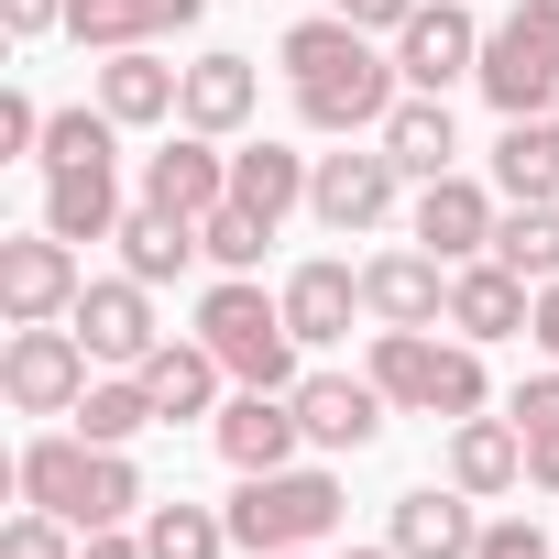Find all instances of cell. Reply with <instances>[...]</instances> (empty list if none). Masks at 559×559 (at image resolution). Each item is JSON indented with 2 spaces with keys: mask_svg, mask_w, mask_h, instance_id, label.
<instances>
[{
  "mask_svg": "<svg viewBox=\"0 0 559 559\" xmlns=\"http://www.w3.org/2000/svg\"><path fill=\"white\" fill-rule=\"evenodd\" d=\"M450 483L483 493V504H504L526 483V428L515 417H450Z\"/></svg>",
  "mask_w": 559,
  "mask_h": 559,
  "instance_id": "cb8c5ba5",
  "label": "cell"
},
{
  "mask_svg": "<svg viewBox=\"0 0 559 559\" xmlns=\"http://www.w3.org/2000/svg\"><path fill=\"white\" fill-rule=\"evenodd\" d=\"M143 548L154 559H230V515L219 504H143Z\"/></svg>",
  "mask_w": 559,
  "mask_h": 559,
  "instance_id": "1f68e13d",
  "label": "cell"
},
{
  "mask_svg": "<svg viewBox=\"0 0 559 559\" xmlns=\"http://www.w3.org/2000/svg\"><path fill=\"white\" fill-rule=\"evenodd\" d=\"M209 241H198V219H176V209H143L132 198V219H121V274H143V286H187V263H198Z\"/></svg>",
  "mask_w": 559,
  "mask_h": 559,
  "instance_id": "83f0119b",
  "label": "cell"
},
{
  "mask_svg": "<svg viewBox=\"0 0 559 559\" xmlns=\"http://www.w3.org/2000/svg\"><path fill=\"white\" fill-rule=\"evenodd\" d=\"M493 198H559V132L548 121H504L493 132Z\"/></svg>",
  "mask_w": 559,
  "mask_h": 559,
  "instance_id": "f546056e",
  "label": "cell"
},
{
  "mask_svg": "<svg viewBox=\"0 0 559 559\" xmlns=\"http://www.w3.org/2000/svg\"><path fill=\"white\" fill-rule=\"evenodd\" d=\"M209 12V0H67V34L88 56H132V45H165Z\"/></svg>",
  "mask_w": 559,
  "mask_h": 559,
  "instance_id": "44dd1931",
  "label": "cell"
},
{
  "mask_svg": "<svg viewBox=\"0 0 559 559\" xmlns=\"http://www.w3.org/2000/svg\"><path fill=\"white\" fill-rule=\"evenodd\" d=\"M472 559H559V548H548V526H537V515H483Z\"/></svg>",
  "mask_w": 559,
  "mask_h": 559,
  "instance_id": "8d00e7d4",
  "label": "cell"
},
{
  "mask_svg": "<svg viewBox=\"0 0 559 559\" xmlns=\"http://www.w3.org/2000/svg\"><path fill=\"white\" fill-rule=\"evenodd\" d=\"M209 439H219V461H230V472H286V461L308 450V428H297V395H263V384L219 395Z\"/></svg>",
  "mask_w": 559,
  "mask_h": 559,
  "instance_id": "2e32d148",
  "label": "cell"
},
{
  "mask_svg": "<svg viewBox=\"0 0 559 559\" xmlns=\"http://www.w3.org/2000/svg\"><path fill=\"white\" fill-rule=\"evenodd\" d=\"M395 198H406V165L362 132L352 154H319V176H308V209H319V230H341V241H362V230H384L395 219Z\"/></svg>",
  "mask_w": 559,
  "mask_h": 559,
  "instance_id": "ba28073f",
  "label": "cell"
},
{
  "mask_svg": "<svg viewBox=\"0 0 559 559\" xmlns=\"http://www.w3.org/2000/svg\"><path fill=\"white\" fill-rule=\"evenodd\" d=\"M78 241H56V230H12L0 241V319L12 330H34V319H67L78 308Z\"/></svg>",
  "mask_w": 559,
  "mask_h": 559,
  "instance_id": "7c38bea8",
  "label": "cell"
},
{
  "mask_svg": "<svg viewBox=\"0 0 559 559\" xmlns=\"http://www.w3.org/2000/svg\"><path fill=\"white\" fill-rule=\"evenodd\" d=\"M483 34H493V23H472V0H417V12H406V34H395L406 88L450 99L461 78H483Z\"/></svg>",
  "mask_w": 559,
  "mask_h": 559,
  "instance_id": "30bf717a",
  "label": "cell"
},
{
  "mask_svg": "<svg viewBox=\"0 0 559 559\" xmlns=\"http://www.w3.org/2000/svg\"><path fill=\"white\" fill-rule=\"evenodd\" d=\"M504 121H548L559 110V0H515L483 34V78H472Z\"/></svg>",
  "mask_w": 559,
  "mask_h": 559,
  "instance_id": "5b68a950",
  "label": "cell"
},
{
  "mask_svg": "<svg viewBox=\"0 0 559 559\" xmlns=\"http://www.w3.org/2000/svg\"><path fill=\"white\" fill-rule=\"evenodd\" d=\"M341 559H395V537H384V548H341Z\"/></svg>",
  "mask_w": 559,
  "mask_h": 559,
  "instance_id": "b9f144b4",
  "label": "cell"
},
{
  "mask_svg": "<svg viewBox=\"0 0 559 559\" xmlns=\"http://www.w3.org/2000/svg\"><path fill=\"white\" fill-rule=\"evenodd\" d=\"M121 219H132L121 165H67V176H45V230H56V241H121Z\"/></svg>",
  "mask_w": 559,
  "mask_h": 559,
  "instance_id": "603a6c76",
  "label": "cell"
},
{
  "mask_svg": "<svg viewBox=\"0 0 559 559\" xmlns=\"http://www.w3.org/2000/svg\"><path fill=\"white\" fill-rule=\"evenodd\" d=\"M198 241H209V263H219V274H263V241H274V219H252L241 198H219V209L198 219Z\"/></svg>",
  "mask_w": 559,
  "mask_h": 559,
  "instance_id": "e575fe53",
  "label": "cell"
},
{
  "mask_svg": "<svg viewBox=\"0 0 559 559\" xmlns=\"http://www.w3.org/2000/svg\"><path fill=\"white\" fill-rule=\"evenodd\" d=\"M88 99H99L121 132H154V121H176V99H187V67H165L154 45H132V56H99V67H88Z\"/></svg>",
  "mask_w": 559,
  "mask_h": 559,
  "instance_id": "ffe728a7",
  "label": "cell"
},
{
  "mask_svg": "<svg viewBox=\"0 0 559 559\" xmlns=\"http://www.w3.org/2000/svg\"><path fill=\"white\" fill-rule=\"evenodd\" d=\"M308 176H319V154H297V143H230V198L274 230H286V209H308Z\"/></svg>",
  "mask_w": 559,
  "mask_h": 559,
  "instance_id": "484cf974",
  "label": "cell"
},
{
  "mask_svg": "<svg viewBox=\"0 0 559 559\" xmlns=\"http://www.w3.org/2000/svg\"><path fill=\"white\" fill-rule=\"evenodd\" d=\"M274 297H286V330H297L308 352H330V341H352V319H373V308H362V263H341V252H308Z\"/></svg>",
  "mask_w": 559,
  "mask_h": 559,
  "instance_id": "e0dca14e",
  "label": "cell"
},
{
  "mask_svg": "<svg viewBox=\"0 0 559 559\" xmlns=\"http://www.w3.org/2000/svg\"><path fill=\"white\" fill-rule=\"evenodd\" d=\"M0 23H12V45H34V34L67 23V0H0Z\"/></svg>",
  "mask_w": 559,
  "mask_h": 559,
  "instance_id": "f35d334b",
  "label": "cell"
},
{
  "mask_svg": "<svg viewBox=\"0 0 559 559\" xmlns=\"http://www.w3.org/2000/svg\"><path fill=\"white\" fill-rule=\"evenodd\" d=\"M143 384H154V417L176 428V417H219V352L209 341H154V362H143Z\"/></svg>",
  "mask_w": 559,
  "mask_h": 559,
  "instance_id": "4316f807",
  "label": "cell"
},
{
  "mask_svg": "<svg viewBox=\"0 0 559 559\" xmlns=\"http://www.w3.org/2000/svg\"><path fill=\"white\" fill-rule=\"evenodd\" d=\"M493 263H515L526 286H559V198H515L493 219Z\"/></svg>",
  "mask_w": 559,
  "mask_h": 559,
  "instance_id": "4dcf8cb0",
  "label": "cell"
},
{
  "mask_svg": "<svg viewBox=\"0 0 559 559\" xmlns=\"http://www.w3.org/2000/svg\"><path fill=\"white\" fill-rule=\"evenodd\" d=\"M286 559H319V548H286Z\"/></svg>",
  "mask_w": 559,
  "mask_h": 559,
  "instance_id": "7bdbcfd3",
  "label": "cell"
},
{
  "mask_svg": "<svg viewBox=\"0 0 559 559\" xmlns=\"http://www.w3.org/2000/svg\"><path fill=\"white\" fill-rule=\"evenodd\" d=\"M450 330L461 341H515V330H537V286L515 263H450Z\"/></svg>",
  "mask_w": 559,
  "mask_h": 559,
  "instance_id": "d6986e66",
  "label": "cell"
},
{
  "mask_svg": "<svg viewBox=\"0 0 559 559\" xmlns=\"http://www.w3.org/2000/svg\"><path fill=\"white\" fill-rule=\"evenodd\" d=\"M0 559H78V526L45 515V504H23L12 526H0Z\"/></svg>",
  "mask_w": 559,
  "mask_h": 559,
  "instance_id": "d590c367",
  "label": "cell"
},
{
  "mask_svg": "<svg viewBox=\"0 0 559 559\" xmlns=\"http://www.w3.org/2000/svg\"><path fill=\"white\" fill-rule=\"evenodd\" d=\"M406 99V67H395V45H362L352 67H330V78H308L297 88V121L308 132H330V143H362V132H384V110Z\"/></svg>",
  "mask_w": 559,
  "mask_h": 559,
  "instance_id": "52a82bcc",
  "label": "cell"
},
{
  "mask_svg": "<svg viewBox=\"0 0 559 559\" xmlns=\"http://www.w3.org/2000/svg\"><path fill=\"white\" fill-rule=\"evenodd\" d=\"M78 559H154V548H143V526H99V537H78Z\"/></svg>",
  "mask_w": 559,
  "mask_h": 559,
  "instance_id": "ab89813d",
  "label": "cell"
},
{
  "mask_svg": "<svg viewBox=\"0 0 559 559\" xmlns=\"http://www.w3.org/2000/svg\"><path fill=\"white\" fill-rule=\"evenodd\" d=\"M219 515H230V548H252V559L330 548V537H341V472H319V461H286V472H241V493H230Z\"/></svg>",
  "mask_w": 559,
  "mask_h": 559,
  "instance_id": "277c9868",
  "label": "cell"
},
{
  "mask_svg": "<svg viewBox=\"0 0 559 559\" xmlns=\"http://www.w3.org/2000/svg\"><path fill=\"white\" fill-rule=\"evenodd\" d=\"M143 428H165V417H154V384H143V373H99V384L78 395V439H99V450H132Z\"/></svg>",
  "mask_w": 559,
  "mask_h": 559,
  "instance_id": "f1b7e54d",
  "label": "cell"
},
{
  "mask_svg": "<svg viewBox=\"0 0 559 559\" xmlns=\"http://www.w3.org/2000/svg\"><path fill=\"white\" fill-rule=\"evenodd\" d=\"M395 165H406V187H428V176H450L461 165V121H450V99H428V88H406L395 110H384V132H373Z\"/></svg>",
  "mask_w": 559,
  "mask_h": 559,
  "instance_id": "d4e9b609",
  "label": "cell"
},
{
  "mask_svg": "<svg viewBox=\"0 0 559 559\" xmlns=\"http://www.w3.org/2000/svg\"><path fill=\"white\" fill-rule=\"evenodd\" d=\"M373 34L362 23H341V12H319V23H297L286 45H274V67H286V88H308V78H330V67H352Z\"/></svg>",
  "mask_w": 559,
  "mask_h": 559,
  "instance_id": "836d02e7",
  "label": "cell"
},
{
  "mask_svg": "<svg viewBox=\"0 0 559 559\" xmlns=\"http://www.w3.org/2000/svg\"><path fill=\"white\" fill-rule=\"evenodd\" d=\"M493 219H504V198H493V176H428L417 187V209H406V241H428L439 263H483L493 252Z\"/></svg>",
  "mask_w": 559,
  "mask_h": 559,
  "instance_id": "8fae6325",
  "label": "cell"
},
{
  "mask_svg": "<svg viewBox=\"0 0 559 559\" xmlns=\"http://www.w3.org/2000/svg\"><path fill=\"white\" fill-rule=\"evenodd\" d=\"M504 417L526 428V483H537V493H559V362H548V373H526V384L504 395Z\"/></svg>",
  "mask_w": 559,
  "mask_h": 559,
  "instance_id": "d6a6232c",
  "label": "cell"
},
{
  "mask_svg": "<svg viewBox=\"0 0 559 559\" xmlns=\"http://www.w3.org/2000/svg\"><path fill=\"white\" fill-rule=\"evenodd\" d=\"M526 341H537V352L559 362V286H537V330H526Z\"/></svg>",
  "mask_w": 559,
  "mask_h": 559,
  "instance_id": "60d3db41",
  "label": "cell"
},
{
  "mask_svg": "<svg viewBox=\"0 0 559 559\" xmlns=\"http://www.w3.org/2000/svg\"><path fill=\"white\" fill-rule=\"evenodd\" d=\"M384 417H395V406H384V384H373V373H308V384H297V428H308V450H319V461L373 450V439H384Z\"/></svg>",
  "mask_w": 559,
  "mask_h": 559,
  "instance_id": "9a60e30c",
  "label": "cell"
},
{
  "mask_svg": "<svg viewBox=\"0 0 559 559\" xmlns=\"http://www.w3.org/2000/svg\"><path fill=\"white\" fill-rule=\"evenodd\" d=\"M384 537H395V559H472V537H483V493H461V483H417V493H395Z\"/></svg>",
  "mask_w": 559,
  "mask_h": 559,
  "instance_id": "ac0fdd59",
  "label": "cell"
},
{
  "mask_svg": "<svg viewBox=\"0 0 559 559\" xmlns=\"http://www.w3.org/2000/svg\"><path fill=\"white\" fill-rule=\"evenodd\" d=\"M252 110H263V67H252V56H230V45H209V56L187 67V99H176V121H187V132H219V143H230V132H241Z\"/></svg>",
  "mask_w": 559,
  "mask_h": 559,
  "instance_id": "7402d4cb",
  "label": "cell"
},
{
  "mask_svg": "<svg viewBox=\"0 0 559 559\" xmlns=\"http://www.w3.org/2000/svg\"><path fill=\"white\" fill-rule=\"evenodd\" d=\"M198 341L219 352L230 384H263V395H297V330H286V297H263V274H219V286L198 297Z\"/></svg>",
  "mask_w": 559,
  "mask_h": 559,
  "instance_id": "7a4b0ae2",
  "label": "cell"
},
{
  "mask_svg": "<svg viewBox=\"0 0 559 559\" xmlns=\"http://www.w3.org/2000/svg\"><path fill=\"white\" fill-rule=\"evenodd\" d=\"M330 12H341V23H362V34H384V45H395V34H406V12H417V0H330Z\"/></svg>",
  "mask_w": 559,
  "mask_h": 559,
  "instance_id": "74e56055",
  "label": "cell"
},
{
  "mask_svg": "<svg viewBox=\"0 0 559 559\" xmlns=\"http://www.w3.org/2000/svg\"><path fill=\"white\" fill-rule=\"evenodd\" d=\"M219 198H230V143H219V132H187V121H176V132H165V143L143 154V209L209 219Z\"/></svg>",
  "mask_w": 559,
  "mask_h": 559,
  "instance_id": "5bb4252c",
  "label": "cell"
},
{
  "mask_svg": "<svg viewBox=\"0 0 559 559\" xmlns=\"http://www.w3.org/2000/svg\"><path fill=\"white\" fill-rule=\"evenodd\" d=\"M373 384H384V406H406V417H483L493 406V384H483V341H439V330H373V362H362Z\"/></svg>",
  "mask_w": 559,
  "mask_h": 559,
  "instance_id": "3957f363",
  "label": "cell"
},
{
  "mask_svg": "<svg viewBox=\"0 0 559 559\" xmlns=\"http://www.w3.org/2000/svg\"><path fill=\"white\" fill-rule=\"evenodd\" d=\"M548 132H559V110H548Z\"/></svg>",
  "mask_w": 559,
  "mask_h": 559,
  "instance_id": "ee69618b",
  "label": "cell"
},
{
  "mask_svg": "<svg viewBox=\"0 0 559 559\" xmlns=\"http://www.w3.org/2000/svg\"><path fill=\"white\" fill-rule=\"evenodd\" d=\"M88 384H99V362H88V341L67 319H34V330L0 341V395H12L23 417H78Z\"/></svg>",
  "mask_w": 559,
  "mask_h": 559,
  "instance_id": "8992f818",
  "label": "cell"
},
{
  "mask_svg": "<svg viewBox=\"0 0 559 559\" xmlns=\"http://www.w3.org/2000/svg\"><path fill=\"white\" fill-rule=\"evenodd\" d=\"M362 308H373V330H450V263L428 241L373 252L362 263Z\"/></svg>",
  "mask_w": 559,
  "mask_h": 559,
  "instance_id": "4fadbf2b",
  "label": "cell"
},
{
  "mask_svg": "<svg viewBox=\"0 0 559 559\" xmlns=\"http://www.w3.org/2000/svg\"><path fill=\"white\" fill-rule=\"evenodd\" d=\"M12 483H23V504L67 515L78 537H99V526H143V504H154V493H143V472H132V450H99V439H78V428L23 439Z\"/></svg>",
  "mask_w": 559,
  "mask_h": 559,
  "instance_id": "6da1fadb",
  "label": "cell"
},
{
  "mask_svg": "<svg viewBox=\"0 0 559 559\" xmlns=\"http://www.w3.org/2000/svg\"><path fill=\"white\" fill-rule=\"evenodd\" d=\"M67 330L88 341V362L99 373H143L154 362V286H143V274H88V286H78V308H67Z\"/></svg>",
  "mask_w": 559,
  "mask_h": 559,
  "instance_id": "9c48e42d",
  "label": "cell"
}]
</instances>
